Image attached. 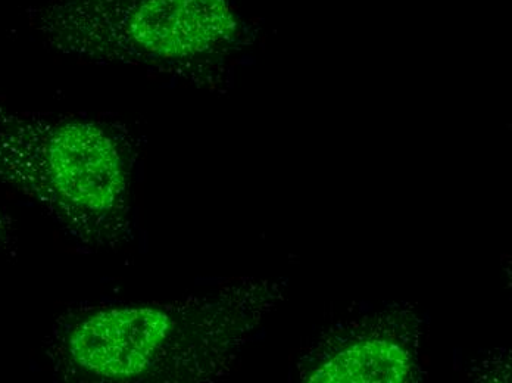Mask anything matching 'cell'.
Returning <instances> with one entry per match:
<instances>
[{
	"label": "cell",
	"mask_w": 512,
	"mask_h": 383,
	"mask_svg": "<svg viewBox=\"0 0 512 383\" xmlns=\"http://www.w3.org/2000/svg\"><path fill=\"white\" fill-rule=\"evenodd\" d=\"M137 155L121 121L0 108V183L39 205L84 251H117L136 238Z\"/></svg>",
	"instance_id": "obj_1"
},
{
	"label": "cell",
	"mask_w": 512,
	"mask_h": 383,
	"mask_svg": "<svg viewBox=\"0 0 512 383\" xmlns=\"http://www.w3.org/2000/svg\"><path fill=\"white\" fill-rule=\"evenodd\" d=\"M256 305L254 289L212 301L81 304L59 314L45 357L64 382L205 378L251 326Z\"/></svg>",
	"instance_id": "obj_2"
},
{
	"label": "cell",
	"mask_w": 512,
	"mask_h": 383,
	"mask_svg": "<svg viewBox=\"0 0 512 383\" xmlns=\"http://www.w3.org/2000/svg\"><path fill=\"white\" fill-rule=\"evenodd\" d=\"M31 26L59 54L158 70L226 54L246 30L231 0H48Z\"/></svg>",
	"instance_id": "obj_3"
},
{
	"label": "cell",
	"mask_w": 512,
	"mask_h": 383,
	"mask_svg": "<svg viewBox=\"0 0 512 383\" xmlns=\"http://www.w3.org/2000/svg\"><path fill=\"white\" fill-rule=\"evenodd\" d=\"M412 369L410 353L387 339H367L343 348L308 375L312 383H399Z\"/></svg>",
	"instance_id": "obj_4"
},
{
	"label": "cell",
	"mask_w": 512,
	"mask_h": 383,
	"mask_svg": "<svg viewBox=\"0 0 512 383\" xmlns=\"http://www.w3.org/2000/svg\"><path fill=\"white\" fill-rule=\"evenodd\" d=\"M12 220L6 214L0 213V247L8 242L12 233Z\"/></svg>",
	"instance_id": "obj_5"
}]
</instances>
